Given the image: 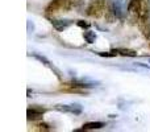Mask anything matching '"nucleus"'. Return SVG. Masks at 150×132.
Masks as SVG:
<instances>
[{
    "mask_svg": "<svg viewBox=\"0 0 150 132\" xmlns=\"http://www.w3.org/2000/svg\"><path fill=\"white\" fill-rule=\"evenodd\" d=\"M129 11L137 13L140 20L146 21L150 13V0H132L129 3Z\"/></svg>",
    "mask_w": 150,
    "mask_h": 132,
    "instance_id": "f257e3e1",
    "label": "nucleus"
},
{
    "mask_svg": "<svg viewBox=\"0 0 150 132\" xmlns=\"http://www.w3.org/2000/svg\"><path fill=\"white\" fill-rule=\"evenodd\" d=\"M129 11V5H128V0H113L112 3V12H113L115 17L124 20L127 17V12Z\"/></svg>",
    "mask_w": 150,
    "mask_h": 132,
    "instance_id": "f03ea898",
    "label": "nucleus"
},
{
    "mask_svg": "<svg viewBox=\"0 0 150 132\" xmlns=\"http://www.w3.org/2000/svg\"><path fill=\"white\" fill-rule=\"evenodd\" d=\"M55 110L61 112H70L74 115H80L83 111L82 106L79 103H70V104H55Z\"/></svg>",
    "mask_w": 150,
    "mask_h": 132,
    "instance_id": "7ed1b4c3",
    "label": "nucleus"
},
{
    "mask_svg": "<svg viewBox=\"0 0 150 132\" xmlns=\"http://www.w3.org/2000/svg\"><path fill=\"white\" fill-rule=\"evenodd\" d=\"M45 112H46V108H44V107L33 106L26 110V118H28V120H38L42 119V115Z\"/></svg>",
    "mask_w": 150,
    "mask_h": 132,
    "instance_id": "20e7f679",
    "label": "nucleus"
},
{
    "mask_svg": "<svg viewBox=\"0 0 150 132\" xmlns=\"http://www.w3.org/2000/svg\"><path fill=\"white\" fill-rule=\"evenodd\" d=\"M66 7H70V0H53L46 8V13H54L57 12L58 9L61 8H66Z\"/></svg>",
    "mask_w": 150,
    "mask_h": 132,
    "instance_id": "39448f33",
    "label": "nucleus"
},
{
    "mask_svg": "<svg viewBox=\"0 0 150 132\" xmlns=\"http://www.w3.org/2000/svg\"><path fill=\"white\" fill-rule=\"evenodd\" d=\"M87 13L90 16H95V17H100L103 13V3L100 0H92L91 5L88 7Z\"/></svg>",
    "mask_w": 150,
    "mask_h": 132,
    "instance_id": "423d86ee",
    "label": "nucleus"
},
{
    "mask_svg": "<svg viewBox=\"0 0 150 132\" xmlns=\"http://www.w3.org/2000/svg\"><path fill=\"white\" fill-rule=\"evenodd\" d=\"M73 23L74 21L70 20V19H54V20H52L53 26H54V29L58 31V32H63L65 29H67Z\"/></svg>",
    "mask_w": 150,
    "mask_h": 132,
    "instance_id": "0eeeda50",
    "label": "nucleus"
},
{
    "mask_svg": "<svg viewBox=\"0 0 150 132\" xmlns=\"http://www.w3.org/2000/svg\"><path fill=\"white\" fill-rule=\"evenodd\" d=\"M99 82H96V81H90V79H74L70 82V86H73V87H82V88H88V87H95V86H98Z\"/></svg>",
    "mask_w": 150,
    "mask_h": 132,
    "instance_id": "6e6552de",
    "label": "nucleus"
},
{
    "mask_svg": "<svg viewBox=\"0 0 150 132\" xmlns=\"http://www.w3.org/2000/svg\"><path fill=\"white\" fill-rule=\"evenodd\" d=\"M104 127V123L101 122H91V123H86L82 126L83 131H92V130H100Z\"/></svg>",
    "mask_w": 150,
    "mask_h": 132,
    "instance_id": "1a4fd4ad",
    "label": "nucleus"
},
{
    "mask_svg": "<svg viewBox=\"0 0 150 132\" xmlns=\"http://www.w3.org/2000/svg\"><path fill=\"white\" fill-rule=\"evenodd\" d=\"M83 37H84L86 42L92 44V42H95V40H96V33L92 31H86L84 33H83Z\"/></svg>",
    "mask_w": 150,
    "mask_h": 132,
    "instance_id": "9d476101",
    "label": "nucleus"
},
{
    "mask_svg": "<svg viewBox=\"0 0 150 132\" xmlns=\"http://www.w3.org/2000/svg\"><path fill=\"white\" fill-rule=\"evenodd\" d=\"M117 52H119V54L124 56V57H136L137 56V52H134L132 49H117Z\"/></svg>",
    "mask_w": 150,
    "mask_h": 132,
    "instance_id": "9b49d317",
    "label": "nucleus"
},
{
    "mask_svg": "<svg viewBox=\"0 0 150 132\" xmlns=\"http://www.w3.org/2000/svg\"><path fill=\"white\" fill-rule=\"evenodd\" d=\"M100 57H116L117 54H119V52L117 50H112V52H99L98 53Z\"/></svg>",
    "mask_w": 150,
    "mask_h": 132,
    "instance_id": "f8f14e48",
    "label": "nucleus"
},
{
    "mask_svg": "<svg viewBox=\"0 0 150 132\" xmlns=\"http://www.w3.org/2000/svg\"><path fill=\"white\" fill-rule=\"evenodd\" d=\"M76 24L80 26V28H86V29H88V28L91 26V25H90V23H87V21H84V20H79Z\"/></svg>",
    "mask_w": 150,
    "mask_h": 132,
    "instance_id": "ddd939ff",
    "label": "nucleus"
},
{
    "mask_svg": "<svg viewBox=\"0 0 150 132\" xmlns=\"http://www.w3.org/2000/svg\"><path fill=\"white\" fill-rule=\"evenodd\" d=\"M30 28L33 29L34 26H33V24H30V21H28V31H29V32H30Z\"/></svg>",
    "mask_w": 150,
    "mask_h": 132,
    "instance_id": "4468645a",
    "label": "nucleus"
},
{
    "mask_svg": "<svg viewBox=\"0 0 150 132\" xmlns=\"http://www.w3.org/2000/svg\"><path fill=\"white\" fill-rule=\"evenodd\" d=\"M149 62H150V61H149Z\"/></svg>",
    "mask_w": 150,
    "mask_h": 132,
    "instance_id": "2eb2a0df",
    "label": "nucleus"
}]
</instances>
